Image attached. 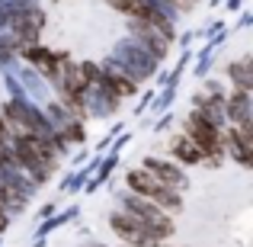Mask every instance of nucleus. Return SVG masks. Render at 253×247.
Wrapping results in <instances>:
<instances>
[{
    "label": "nucleus",
    "instance_id": "nucleus-1",
    "mask_svg": "<svg viewBox=\"0 0 253 247\" xmlns=\"http://www.w3.org/2000/svg\"><path fill=\"white\" fill-rule=\"evenodd\" d=\"M112 228L119 231V235L125 238L128 244H135V247H157L154 244V238L148 235V228H144L138 218H122V215H112Z\"/></svg>",
    "mask_w": 253,
    "mask_h": 247
},
{
    "label": "nucleus",
    "instance_id": "nucleus-2",
    "mask_svg": "<svg viewBox=\"0 0 253 247\" xmlns=\"http://www.w3.org/2000/svg\"><path fill=\"white\" fill-rule=\"evenodd\" d=\"M186 125H189V132H192L189 142L196 145L202 154H205V151H218V132L211 129L209 119H202V116H189V122H186Z\"/></svg>",
    "mask_w": 253,
    "mask_h": 247
},
{
    "label": "nucleus",
    "instance_id": "nucleus-3",
    "mask_svg": "<svg viewBox=\"0 0 253 247\" xmlns=\"http://www.w3.org/2000/svg\"><path fill=\"white\" fill-rule=\"evenodd\" d=\"M144 167H148V173L161 177V180H164V186H183V183H186V180H183V173H179L173 164H164V161H148Z\"/></svg>",
    "mask_w": 253,
    "mask_h": 247
},
{
    "label": "nucleus",
    "instance_id": "nucleus-4",
    "mask_svg": "<svg viewBox=\"0 0 253 247\" xmlns=\"http://www.w3.org/2000/svg\"><path fill=\"white\" fill-rule=\"evenodd\" d=\"M128 186H131L135 193H144V196H148V193L154 190L157 183L151 180V173H148V170H135V173H128Z\"/></svg>",
    "mask_w": 253,
    "mask_h": 247
},
{
    "label": "nucleus",
    "instance_id": "nucleus-5",
    "mask_svg": "<svg viewBox=\"0 0 253 247\" xmlns=\"http://www.w3.org/2000/svg\"><path fill=\"white\" fill-rule=\"evenodd\" d=\"M173 151H176V154L183 157V161H189V164H192V161H199V157H202V151H199L196 145L189 142V138H176V142H173Z\"/></svg>",
    "mask_w": 253,
    "mask_h": 247
},
{
    "label": "nucleus",
    "instance_id": "nucleus-6",
    "mask_svg": "<svg viewBox=\"0 0 253 247\" xmlns=\"http://www.w3.org/2000/svg\"><path fill=\"white\" fill-rule=\"evenodd\" d=\"M32 61H39V68L48 71V74H55V55H48V51H29Z\"/></svg>",
    "mask_w": 253,
    "mask_h": 247
},
{
    "label": "nucleus",
    "instance_id": "nucleus-7",
    "mask_svg": "<svg viewBox=\"0 0 253 247\" xmlns=\"http://www.w3.org/2000/svg\"><path fill=\"white\" fill-rule=\"evenodd\" d=\"M116 90L125 93V97H131V93H135V84H131V81H122V77H116Z\"/></svg>",
    "mask_w": 253,
    "mask_h": 247
}]
</instances>
